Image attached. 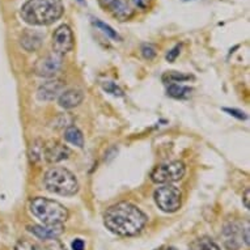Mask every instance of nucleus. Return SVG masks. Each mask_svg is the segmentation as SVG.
I'll use <instances>...</instances> for the list:
<instances>
[{
    "label": "nucleus",
    "mask_w": 250,
    "mask_h": 250,
    "mask_svg": "<svg viewBox=\"0 0 250 250\" xmlns=\"http://www.w3.org/2000/svg\"><path fill=\"white\" fill-rule=\"evenodd\" d=\"M167 250H177V249H174V248H168Z\"/></svg>",
    "instance_id": "obj_32"
},
{
    "label": "nucleus",
    "mask_w": 250,
    "mask_h": 250,
    "mask_svg": "<svg viewBox=\"0 0 250 250\" xmlns=\"http://www.w3.org/2000/svg\"><path fill=\"white\" fill-rule=\"evenodd\" d=\"M134 1V4L136 5V7H139V8L142 9H147L149 8V5H151L152 0H132Z\"/></svg>",
    "instance_id": "obj_27"
},
{
    "label": "nucleus",
    "mask_w": 250,
    "mask_h": 250,
    "mask_svg": "<svg viewBox=\"0 0 250 250\" xmlns=\"http://www.w3.org/2000/svg\"><path fill=\"white\" fill-rule=\"evenodd\" d=\"M42 250H67L66 246L63 245L59 240L54 238V240H47L45 242V245L42 248Z\"/></svg>",
    "instance_id": "obj_25"
},
{
    "label": "nucleus",
    "mask_w": 250,
    "mask_h": 250,
    "mask_svg": "<svg viewBox=\"0 0 250 250\" xmlns=\"http://www.w3.org/2000/svg\"><path fill=\"white\" fill-rule=\"evenodd\" d=\"M156 54H157V49L152 43H144L142 46V55L148 61H152L156 57Z\"/></svg>",
    "instance_id": "obj_24"
},
{
    "label": "nucleus",
    "mask_w": 250,
    "mask_h": 250,
    "mask_svg": "<svg viewBox=\"0 0 250 250\" xmlns=\"http://www.w3.org/2000/svg\"><path fill=\"white\" fill-rule=\"evenodd\" d=\"M147 222L146 213L128 202H119L110 206L104 213L105 227L119 236H135L140 233Z\"/></svg>",
    "instance_id": "obj_1"
},
{
    "label": "nucleus",
    "mask_w": 250,
    "mask_h": 250,
    "mask_svg": "<svg viewBox=\"0 0 250 250\" xmlns=\"http://www.w3.org/2000/svg\"><path fill=\"white\" fill-rule=\"evenodd\" d=\"M63 12L62 0H28L21 7L20 16L26 24L43 26L59 20Z\"/></svg>",
    "instance_id": "obj_2"
},
{
    "label": "nucleus",
    "mask_w": 250,
    "mask_h": 250,
    "mask_svg": "<svg viewBox=\"0 0 250 250\" xmlns=\"http://www.w3.org/2000/svg\"><path fill=\"white\" fill-rule=\"evenodd\" d=\"M70 156V149L59 142H53L50 146H45V159L50 164L61 163Z\"/></svg>",
    "instance_id": "obj_13"
},
{
    "label": "nucleus",
    "mask_w": 250,
    "mask_h": 250,
    "mask_svg": "<svg viewBox=\"0 0 250 250\" xmlns=\"http://www.w3.org/2000/svg\"><path fill=\"white\" fill-rule=\"evenodd\" d=\"M100 5L119 21H126L134 16V9L126 0H99Z\"/></svg>",
    "instance_id": "obj_10"
},
{
    "label": "nucleus",
    "mask_w": 250,
    "mask_h": 250,
    "mask_svg": "<svg viewBox=\"0 0 250 250\" xmlns=\"http://www.w3.org/2000/svg\"><path fill=\"white\" fill-rule=\"evenodd\" d=\"M153 198H155L156 205L161 211L172 213L180 209L182 194H181V190L176 186L164 185L159 189H156Z\"/></svg>",
    "instance_id": "obj_6"
},
{
    "label": "nucleus",
    "mask_w": 250,
    "mask_h": 250,
    "mask_svg": "<svg viewBox=\"0 0 250 250\" xmlns=\"http://www.w3.org/2000/svg\"><path fill=\"white\" fill-rule=\"evenodd\" d=\"M186 167L182 161H172L168 164L157 165L151 172L152 182L160 185H169L184 178Z\"/></svg>",
    "instance_id": "obj_5"
},
{
    "label": "nucleus",
    "mask_w": 250,
    "mask_h": 250,
    "mask_svg": "<svg viewBox=\"0 0 250 250\" xmlns=\"http://www.w3.org/2000/svg\"><path fill=\"white\" fill-rule=\"evenodd\" d=\"M75 40L74 33L68 25L63 24L54 32L53 36V49L55 54L63 55V54L70 53L74 49Z\"/></svg>",
    "instance_id": "obj_8"
},
{
    "label": "nucleus",
    "mask_w": 250,
    "mask_h": 250,
    "mask_svg": "<svg viewBox=\"0 0 250 250\" xmlns=\"http://www.w3.org/2000/svg\"><path fill=\"white\" fill-rule=\"evenodd\" d=\"M62 68V57L58 54H49L37 62L34 71L41 78H54Z\"/></svg>",
    "instance_id": "obj_9"
},
{
    "label": "nucleus",
    "mask_w": 250,
    "mask_h": 250,
    "mask_svg": "<svg viewBox=\"0 0 250 250\" xmlns=\"http://www.w3.org/2000/svg\"><path fill=\"white\" fill-rule=\"evenodd\" d=\"M64 139L68 143L74 144L76 147L82 148L84 146V136H83V132L79 130L76 126H70L64 131Z\"/></svg>",
    "instance_id": "obj_17"
},
{
    "label": "nucleus",
    "mask_w": 250,
    "mask_h": 250,
    "mask_svg": "<svg viewBox=\"0 0 250 250\" xmlns=\"http://www.w3.org/2000/svg\"><path fill=\"white\" fill-rule=\"evenodd\" d=\"M15 250H42V248L37 242L30 241V240H20L15 246Z\"/></svg>",
    "instance_id": "obj_23"
},
{
    "label": "nucleus",
    "mask_w": 250,
    "mask_h": 250,
    "mask_svg": "<svg viewBox=\"0 0 250 250\" xmlns=\"http://www.w3.org/2000/svg\"><path fill=\"white\" fill-rule=\"evenodd\" d=\"M83 100H84V95L82 90L68 89L62 92L58 101H59V106L63 109H74L83 103Z\"/></svg>",
    "instance_id": "obj_14"
},
{
    "label": "nucleus",
    "mask_w": 250,
    "mask_h": 250,
    "mask_svg": "<svg viewBox=\"0 0 250 250\" xmlns=\"http://www.w3.org/2000/svg\"><path fill=\"white\" fill-rule=\"evenodd\" d=\"M103 88L106 93H110V95L115 96V97H123V90L119 88L115 83L113 82H104Z\"/></svg>",
    "instance_id": "obj_22"
},
{
    "label": "nucleus",
    "mask_w": 250,
    "mask_h": 250,
    "mask_svg": "<svg viewBox=\"0 0 250 250\" xmlns=\"http://www.w3.org/2000/svg\"><path fill=\"white\" fill-rule=\"evenodd\" d=\"M180 51H181V46L177 45L176 47H173L168 54H167V61L168 62H174L177 59V57L180 55Z\"/></svg>",
    "instance_id": "obj_26"
},
{
    "label": "nucleus",
    "mask_w": 250,
    "mask_h": 250,
    "mask_svg": "<svg viewBox=\"0 0 250 250\" xmlns=\"http://www.w3.org/2000/svg\"><path fill=\"white\" fill-rule=\"evenodd\" d=\"M43 184L50 193L63 195V197L75 195L79 190L78 180L74 176V173L61 167H54L49 169L43 178Z\"/></svg>",
    "instance_id": "obj_4"
},
{
    "label": "nucleus",
    "mask_w": 250,
    "mask_h": 250,
    "mask_svg": "<svg viewBox=\"0 0 250 250\" xmlns=\"http://www.w3.org/2000/svg\"><path fill=\"white\" fill-rule=\"evenodd\" d=\"M84 241L82 238H76L74 242H72V249L74 250H84Z\"/></svg>",
    "instance_id": "obj_29"
},
{
    "label": "nucleus",
    "mask_w": 250,
    "mask_h": 250,
    "mask_svg": "<svg viewBox=\"0 0 250 250\" xmlns=\"http://www.w3.org/2000/svg\"><path fill=\"white\" fill-rule=\"evenodd\" d=\"M191 92H193V89H191L190 86L181 85V84H176V83L169 84V86L167 88V93H168V96H170L173 99L178 100L188 99V97H190V95H191Z\"/></svg>",
    "instance_id": "obj_16"
},
{
    "label": "nucleus",
    "mask_w": 250,
    "mask_h": 250,
    "mask_svg": "<svg viewBox=\"0 0 250 250\" xmlns=\"http://www.w3.org/2000/svg\"><path fill=\"white\" fill-rule=\"evenodd\" d=\"M42 36L38 34L37 32L33 30H26L22 36H21V45L25 50L28 51H34L41 46Z\"/></svg>",
    "instance_id": "obj_15"
},
{
    "label": "nucleus",
    "mask_w": 250,
    "mask_h": 250,
    "mask_svg": "<svg viewBox=\"0 0 250 250\" xmlns=\"http://www.w3.org/2000/svg\"><path fill=\"white\" fill-rule=\"evenodd\" d=\"M193 79L190 75H184L180 74V72H176V71H172V72H168L163 76V80L165 83H169V84H173V83H178V82H186V80H190Z\"/></svg>",
    "instance_id": "obj_21"
},
{
    "label": "nucleus",
    "mask_w": 250,
    "mask_h": 250,
    "mask_svg": "<svg viewBox=\"0 0 250 250\" xmlns=\"http://www.w3.org/2000/svg\"><path fill=\"white\" fill-rule=\"evenodd\" d=\"M30 212L45 226L63 224L68 219V209L59 202L49 198L36 197L29 203Z\"/></svg>",
    "instance_id": "obj_3"
},
{
    "label": "nucleus",
    "mask_w": 250,
    "mask_h": 250,
    "mask_svg": "<svg viewBox=\"0 0 250 250\" xmlns=\"http://www.w3.org/2000/svg\"><path fill=\"white\" fill-rule=\"evenodd\" d=\"M184 1H189V0H184Z\"/></svg>",
    "instance_id": "obj_33"
},
{
    "label": "nucleus",
    "mask_w": 250,
    "mask_h": 250,
    "mask_svg": "<svg viewBox=\"0 0 250 250\" xmlns=\"http://www.w3.org/2000/svg\"><path fill=\"white\" fill-rule=\"evenodd\" d=\"M45 157V144L41 140H36L29 148V159L32 164H37Z\"/></svg>",
    "instance_id": "obj_18"
},
{
    "label": "nucleus",
    "mask_w": 250,
    "mask_h": 250,
    "mask_svg": "<svg viewBox=\"0 0 250 250\" xmlns=\"http://www.w3.org/2000/svg\"><path fill=\"white\" fill-rule=\"evenodd\" d=\"M224 110H226L227 113H229L230 115H233V117H236V118H238V119H246L245 113H242V111L236 110V109H224Z\"/></svg>",
    "instance_id": "obj_28"
},
{
    "label": "nucleus",
    "mask_w": 250,
    "mask_h": 250,
    "mask_svg": "<svg viewBox=\"0 0 250 250\" xmlns=\"http://www.w3.org/2000/svg\"><path fill=\"white\" fill-rule=\"evenodd\" d=\"M93 24H95V26H97L99 29H101L104 33L106 34L107 37H110L111 40H115V41H121L119 34L115 32L114 29L111 28L110 25L105 24V22H103V21L99 20V19H93Z\"/></svg>",
    "instance_id": "obj_20"
},
{
    "label": "nucleus",
    "mask_w": 250,
    "mask_h": 250,
    "mask_svg": "<svg viewBox=\"0 0 250 250\" xmlns=\"http://www.w3.org/2000/svg\"><path fill=\"white\" fill-rule=\"evenodd\" d=\"M76 1H78L79 4H82V5H85V4H86L85 0H76Z\"/></svg>",
    "instance_id": "obj_31"
},
{
    "label": "nucleus",
    "mask_w": 250,
    "mask_h": 250,
    "mask_svg": "<svg viewBox=\"0 0 250 250\" xmlns=\"http://www.w3.org/2000/svg\"><path fill=\"white\" fill-rule=\"evenodd\" d=\"M223 240L227 249L238 250L244 244L249 245V223L245 227L236 222L227 223L223 229Z\"/></svg>",
    "instance_id": "obj_7"
},
{
    "label": "nucleus",
    "mask_w": 250,
    "mask_h": 250,
    "mask_svg": "<svg viewBox=\"0 0 250 250\" xmlns=\"http://www.w3.org/2000/svg\"><path fill=\"white\" fill-rule=\"evenodd\" d=\"M28 230L30 233H33L36 237L41 238V240H54L58 238L63 232H64V227L63 224H57V226H28Z\"/></svg>",
    "instance_id": "obj_12"
},
{
    "label": "nucleus",
    "mask_w": 250,
    "mask_h": 250,
    "mask_svg": "<svg viewBox=\"0 0 250 250\" xmlns=\"http://www.w3.org/2000/svg\"><path fill=\"white\" fill-rule=\"evenodd\" d=\"M189 250H220V248L209 237H201L191 242Z\"/></svg>",
    "instance_id": "obj_19"
},
{
    "label": "nucleus",
    "mask_w": 250,
    "mask_h": 250,
    "mask_svg": "<svg viewBox=\"0 0 250 250\" xmlns=\"http://www.w3.org/2000/svg\"><path fill=\"white\" fill-rule=\"evenodd\" d=\"M250 190L246 189L245 193H244V203H245V207L246 208H250Z\"/></svg>",
    "instance_id": "obj_30"
},
{
    "label": "nucleus",
    "mask_w": 250,
    "mask_h": 250,
    "mask_svg": "<svg viewBox=\"0 0 250 250\" xmlns=\"http://www.w3.org/2000/svg\"><path fill=\"white\" fill-rule=\"evenodd\" d=\"M64 90V83L58 79H53L49 82L43 83L40 88H38L37 97L41 101H53L57 99L58 96L62 95V92Z\"/></svg>",
    "instance_id": "obj_11"
}]
</instances>
